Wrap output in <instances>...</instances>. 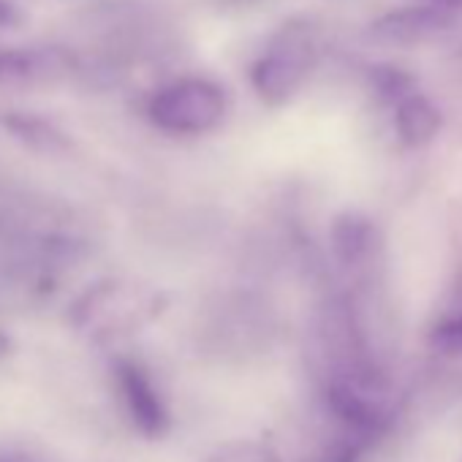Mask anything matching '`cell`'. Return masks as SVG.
Listing matches in <instances>:
<instances>
[{
    "mask_svg": "<svg viewBox=\"0 0 462 462\" xmlns=\"http://www.w3.org/2000/svg\"><path fill=\"white\" fill-rule=\"evenodd\" d=\"M6 348H9V337H6L4 332H0V354H4Z\"/></svg>",
    "mask_w": 462,
    "mask_h": 462,
    "instance_id": "14",
    "label": "cell"
},
{
    "mask_svg": "<svg viewBox=\"0 0 462 462\" xmlns=\"http://www.w3.org/2000/svg\"><path fill=\"white\" fill-rule=\"evenodd\" d=\"M23 23V12L12 0H0V28H17Z\"/></svg>",
    "mask_w": 462,
    "mask_h": 462,
    "instance_id": "12",
    "label": "cell"
},
{
    "mask_svg": "<svg viewBox=\"0 0 462 462\" xmlns=\"http://www.w3.org/2000/svg\"><path fill=\"white\" fill-rule=\"evenodd\" d=\"M112 373L131 427L147 440L166 438L171 432V408L158 383L152 381L150 370L131 356H120L115 359Z\"/></svg>",
    "mask_w": 462,
    "mask_h": 462,
    "instance_id": "4",
    "label": "cell"
},
{
    "mask_svg": "<svg viewBox=\"0 0 462 462\" xmlns=\"http://www.w3.org/2000/svg\"><path fill=\"white\" fill-rule=\"evenodd\" d=\"M427 346L443 359H462V281L457 286L454 300L430 324Z\"/></svg>",
    "mask_w": 462,
    "mask_h": 462,
    "instance_id": "10",
    "label": "cell"
},
{
    "mask_svg": "<svg viewBox=\"0 0 462 462\" xmlns=\"http://www.w3.org/2000/svg\"><path fill=\"white\" fill-rule=\"evenodd\" d=\"M0 128L12 139L23 142L28 150L42 152V155H63L74 150L71 136L58 123L36 112H23V109L0 112Z\"/></svg>",
    "mask_w": 462,
    "mask_h": 462,
    "instance_id": "9",
    "label": "cell"
},
{
    "mask_svg": "<svg viewBox=\"0 0 462 462\" xmlns=\"http://www.w3.org/2000/svg\"><path fill=\"white\" fill-rule=\"evenodd\" d=\"M457 28L454 14L438 6H402L370 23L367 39L386 50H411L446 39Z\"/></svg>",
    "mask_w": 462,
    "mask_h": 462,
    "instance_id": "5",
    "label": "cell"
},
{
    "mask_svg": "<svg viewBox=\"0 0 462 462\" xmlns=\"http://www.w3.org/2000/svg\"><path fill=\"white\" fill-rule=\"evenodd\" d=\"M392 112V128L394 136L402 147L408 150H421L435 142V136L443 128V115L440 109L416 88L413 93L402 96L397 104L389 106Z\"/></svg>",
    "mask_w": 462,
    "mask_h": 462,
    "instance_id": "8",
    "label": "cell"
},
{
    "mask_svg": "<svg viewBox=\"0 0 462 462\" xmlns=\"http://www.w3.org/2000/svg\"><path fill=\"white\" fill-rule=\"evenodd\" d=\"M316 66V36L308 23H291L251 66V88L267 106L289 104Z\"/></svg>",
    "mask_w": 462,
    "mask_h": 462,
    "instance_id": "3",
    "label": "cell"
},
{
    "mask_svg": "<svg viewBox=\"0 0 462 462\" xmlns=\"http://www.w3.org/2000/svg\"><path fill=\"white\" fill-rule=\"evenodd\" d=\"M204 462H283L278 448L267 440H235L215 454H209Z\"/></svg>",
    "mask_w": 462,
    "mask_h": 462,
    "instance_id": "11",
    "label": "cell"
},
{
    "mask_svg": "<svg viewBox=\"0 0 462 462\" xmlns=\"http://www.w3.org/2000/svg\"><path fill=\"white\" fill-rule=\"evenodd\" d=\"M0 462H31L25 457H0Z\"/></svg>",
    "mask_w": 462,
    "mask_h": 462,
    "instance_id": "15",
    "label": "cell"
},
{
    "mask_svg": "<svg viewBox=\"0 0 462 462\" xmlns=\"http://www.w3.org/2000/svg\"><path fill=\"white\" fill-rule=\"evenodd\" d=\"M228 112V93L207 77H182L147 101L150 123L171 136H204L215 131Z\"/></svg>",
    "mask_w": 462,
    "mask_h": 462,
    "instance_id": "2",
    "label": "cell"
},
{
    "mask_svg": "<svg viewBox=\"0 0 462 462\" xmlns=\"http://www.w3.org/2000/svg\"><path fill=\"white\" fill-rule=\"evenodd\" d=\"M169 297L142 281L106 278L71 305V327L93 343H115L158 321Z\"/></svg>",
    "mask_w": 462,
    "mask_h": 462,
    "instance_id": "1",
    "label": "cell"
},
{
    "mask_svg": "<svg viewBox=\"0 0 462 462\" xmlns=\"http://www.w3.org/2000/svg\"><path fill=\"white\" fill-rule=\"evenodd\" d=\"M79 60L63 47H0V85H36L74 74Z\"/></svg>",
    "mask_w": 462,
    "mask_h": 462,
    "instance_id": "7",
    "label": "cell"
},
{
    "mask_svg": "<svg viewBox=\"0 0 462 462\" xmlns=\"http://www.w3.org/2000/svg\"><path fill=\"white\" fill-rule=\"evenodd\" d=\"M329 248L340 270L351 275H365L378 264L383 240L378 226L367 215L343 212L329 228Z\"/></svg>",
    "mask_w": 462,
    "mask_h": 462,
    "instance_id": "6",
    "label": "cell"
},
{
    "mask_svg": "<svg viewBox=\"0 0 462 462\" xmlns=\"http://www.w3.org/2000/svg\"><path fill=\"white\" fill-rule=\"evenodd\" d=\"M430 6H438V9H443V12H448V14H457V12H462V0H427Z\"/></svg>",
    "mask_w": 462,
    "mask_h": 462,
    "instance_id": "13",
    "label": "cell"
}]
</instances>
